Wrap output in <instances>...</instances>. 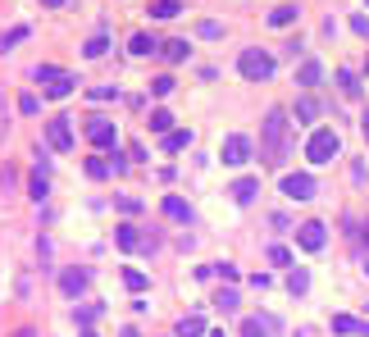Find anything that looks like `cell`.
Segmentation results:
<instances>
[{"instance_id": "cell-1", "label": "cell", "mask_w": 369, "mask_h": 337, "mask_svg": "<svg viewBox=\"0 0 369 337\" xmlns=\"http://www.w3.org/2000/svg\"><path fill=\"white\" fill-rule=\"evenodd\" d=\"M287 155H292V123H287L283 110H269L265 123H260V160L278 169Z\"/></svg>"}, {"instance_id": "cell-2", "label": "cell", "mask_w": 369, "mask_h": 337, "mask_svg": "<svg viewBox=\"0 0 369 337\" xmlns=\"http://www.w3.org/2000/svg\"><path fill=\"white\" fill-rule=\"evenodd\" d=\"M32 78L42 82V96H51V101H64V96H73V87H77L73 73L69 69H55V64H37Z\"/></svg>"}, {"instance_id": "cell-3", "label": "cell", "mask_w": 369, "mask_h": 337, "mask_svg": "<svg viewBox=\"0 0 369 337\" xmlns=\"http://www.w3.org/2000/svg\"><path fill=\"white\" fill-rule=\"evenodd\" d=\"M237 73L246 82H269V78H274V55L260 51V46H246V51L237 55Z\"/></svg>"}, {"instance_id": "cell-4", "label": "cell", "mask_w": 369, "mask_h": 337, "mask_svg": "<svg viewBox=\"0 0 369 337\" xmlns=\"http://www.w3.org/2000/svg\"><path fill=\"white\" fill-rule=\"evenodd\" d=\"M337 151H342V141H337L333 128H315V132H310V141H306V160H310V165H328Z\"/></svg>"}, {"instance_id": "cell-5", "label": "cell", "mask_w": 369, "mask_h": 337, "mask_svg": "<svg viewBox=\"0 0 369 337\" xmlns=\"http://www.w3.org/2000/svg\"><path fill=\"white\" fill-rule=\"evenodd\" d=\"M82 132H87V141H92V146H101V151H114V141H119V128H114L110 119H101V114H92Z\"/></svg>"}, {"instance_id": "cell-6", "label": "cell", "mask_w": 369, "mask_h": 337, "mask_svg": "<svg viewBox=\"0 0 369 337\" xmlns=\"http://www.w3.org/2000/svg\"><path fill=\"white\" fill-rule=\"evenodd\" d=\"M251 137L246 132H228V137H223V146H219V155H223V165H246L251 160Z\"/></svg>"}, {"instance_id": "cell-7", "label": "cell", "mask_w": 369, "mask_h": 337, "mask_svg": "<svg viewBox=\"0 0 369 337\" xmlns=\"http://www.w3.org/2000/svg\"><path fill=\"white\" fill-rule=\"evenodd\" d=\"M292 233H296L301 251H310V255H315V251H324V242H328V228L319 224V219H306V224H296Z\"/></svg>"}, {"instance_id": "cell-8", "label": "cell", "mask_w": 369, "mask_h": 337, "mask_svg": "<svg viewBox=\"0 0 369 337\" xmlns=\"http://www.w3.org/2000/svg\"><path fill=\"white\" fill-rule=\"evenodd\" d=\"M46 146H51V151H73V123H69V114H55V119L46 123Z\"/></svg>"}, {"instance_id": "cell-9", "label": "cell", "mask_w": 369, "mask_h": 337, "mask_svg": "<svg viewBox=\"0 0 369 337\" xmlns=\"http://www.w3.org/2000/svg\"><path fill=\"white\" fill-rule=\"evenodd\" d=\"M315 178H310V173H287L283 178V196L287 201H315Z\"/></svg>"}, {"instance_id": "cell-10", "label": "cell", "mask_w": 369, "mask_h": 337, "mask_svg": "<svg viewBox=\"0 0 369 337\" xmlns=\"http://www.w3.org/2000/svg\"><path fill=\"white\" fill-rule=\"evenodd\" d=\"M328 329L342 333V337H369V324L356 319V314H333V319H328Z\"/></svg>"}, {"instance_id": "cell-11", "label": "cell", "mask_w": 369, "mask_h": 337, "mask_svg": "<svg viewBox=\"0 0 369 337\" xmlns=\"http://www.w3.org/2000/svg\"><path fill=\"white\" fill-rule=\"evenodd\" d=\"M269 333H278L274 314H251V319H242V337H269Z\"/></svg>"}, {"instance_id": "cell-12", "label": "cell", "mask_w": 369, "mask_h": 337, "mask_svg": "<svg viewBox=\"0 0 369 337\" xmlns=\"http://www.w3.org/2000/svg\"><path fill=\"white\" fill-rule=\"evenodd\" d=\"M87 283H92V274H87V269H64V274H60V292H64V296H77Z\"/></svg>"}, {"instance_id": "cell-13", "label": "cell", "mask_w": 369, "mask_h": 337, "mask_svg": "<svg viewBox=\"0 0 369 337\" xmlns=\"http://www.w3.org/2000/svg\"><path fill=\"white\" fill-rule=\"evenodd\" d=\"M164 219H173V224H192V205L182 196H164Z\"/></svg>"}, {"instance_id": "cell-14", "label": "cell", "mask_w": 369, "mask_h": 337, "mask_svg": "<svg viewBox=\"0 0 369 337\" xmlns=\"http://www.w3.org/2000/svg\"><path fill=\"white\" fill-rule=\"evenodd\" d=\"M296 82L306 87V91H315V87L324 82V64H319V60H306V64L296 69Z\"/></svg>"}, {"instance_id": "cell-15", "label": "cell", "mask_w": 369, "mask_h": 337, "mask_svg": "<svg viewBox=\"0 0 369 337\" xmlns=\"http://www.w3.org/2000/svg\"><path fill=\"white\" fill-rule=\"evenodd\" d=\"M228 191H232V201H237V205H251V201H256V191H260V178H237Z\"/></svg>"}, {"instance_id": "cell-16", "label": "cell", "mask_w": 369, "mask_h": 337, "mask_svg": "<svg viewBox=\"0 0 369 337\" xmlns=\"http://www.w3.org/2000/svg\"><path fill=\"white\" fill-rule=\"evenodd\" d=\"M337 87H342L346 101H361V73L356 69H337Z\"/></svg>"}, {"instance_id": "cell-17", "label": "cell", "mask_w": 369, "mask_h": 337, "mask_svg": "<svg viewBox=\"0 0 369 337\" xmlns=\"http://www.w3.org/2000/svg\"><path fill=\"white\" fill-rule=\"evenodd\" d=\"M160 55H164L169 64H182V60L192 55V46L182 42V37H173V42H160Z\"/></svg>"}, {"instance_id": "cell-18", "label": "cell", "mask_w": 369, "mask_h": 337, "mask_svg": "<svg viewBox=\"0 0 369 337\" xmlns=\"http://www.w3.org/2000/svg\"><path fill=\"white\" fill-rule=\"evenodd\" d=\"M206 333H210V329H206V319H201V314H187V319L173 329V337H206Z\"/></svg>"}, {"instance_id": "cell-19", "label": "cell", "mask_w": 369, "mask_h": 337, "mask_svg": "<svg viewBox=\"0 0 369 337\" xmlns=\"http://www.w3.org/2000/svg\"><path fill=\"white\" fill-rule=\"evenodd\" d=\"M27 32H32V27H27V23H14V27H9V32H0V55H5V51H14L18 42H27Z\"/></svg>"}, {"instance_id": "cell-20", "label": "cell", "mask_w": 369, "mask_h": 337, "mask_svg": "<svg viewBox=\"0 0 369 337\" xmlns=\"http://www.w3.org/2000/svg\"><path fill=\"white\" fill-rule=\"evenodd\" d=\"M192 146V128H173V132H164V151H187Z\"/></svg>"}, {"instance_id": "cell-21", "label": "cell", "mask_w": 369, "mask_h": 337, "mask_svg": "<svg viewBox=\"0 0 369 337\" xmlns=\"http://www.w3.org/2000/svg\"><path fill=\"white\" fill-rule=\"evenodd\" d=\"M114 242H119V246H123V251H137V246H142V242H146V237H142V233H137V228H132V224H123V228H119V233H114Z\"/></svg>"}, {"instance_id": "cell-22", "label": "cell", "mask_w": 369, "mask_h": 337, "mask_svg": "<svg viewBox=\"0 0 369 337\" xmlns=\"http://www.w3.org/2000/svg\"><path fill=\"white\" fill-rule=\"evenodd\" d=\"M296 14H301L296 5H278V9H269V27H287V23H296Z\"/></svg>"}, {"instance_id": "cell-23", "label": "cell", "mask_w": 369, "mask_h": 337, "mask_svg": "<svg viewBox=\"0 0 369 337\" xmlns=\"http://www.w3.org/2000/svg\"><path fill=\"white\" fill-rule=\"evenodd\" d=\"M128 51H132V55H155V51H160V42H155V37H146V32H137V37L128 42Z\"/></svg>"}, {"instance_id": "cell-24", "label": "cell", "mask_w": 369, "mask_h": 337, "mask_svg": "<svg viewBox=\"0 0 369 337\" xmlns=\"http://www.w3.org/2000/svg\"><path fill=\"white\" fill-rule=\"evenodd\" d=\"M151 132H160V137H164V132H173V114L169 110H151Z\"/></svg>"}, {"instance_id": "cell-25", "label": "cell", "mask_w": 369, "mask_h": 337, "mask_svg": "<svg viewBox=\"0 0 369 337\" xmlns=\"http://www.w3.org/2000/svg\"><path fill=\"white\" fill-rule=\"evenodd\" d=\"M46 191H51V182H46V173L37 169L32 178H27V196H32V201H46Z\"/></svg>"}, {"instance_id": "cell-26", "label": "cell", "mask_w": 369, "mask_h": 337, "mask_svg": "<svg viewBox=\"0 0 369 337\" xmlns=\"http://www.w3.org/2000/svg\"><path fill=\"white\" fill-rule=\"evenodd\" d=\"M196 37H201V42H219V37H223V23H215V18H201V23H196Z\"/></svg>"}, {"instance_id": "cell-27", "label": "cell", "mask_w": 369, "mask_h": 337, "mask_svg": "<svg viewBox=\"0 0 369 337\" xmlns=\"http://www.w3.org/2000/svg\"><path fill=\"white\" fill-rule=\"evenodd\" d=\"M306 287H310V274H306V269H292V274H287V292L306 296Z\"/></svg>"}, {"instance_id": "cell-28", "label": "cell", "mask_w": 369, "mask_h": 337, "mask_svg": "<svg viewBox=\"0 0 369 337\" xmlns=\"http://www.w3.org/2000/svg\"><path fill=\"white\" fill-rule=\"evenodd\" d=\"M178 0H151V18H173V14H178Z\"/></svg>"}, {"instance_id": "cell-29", "label": "cell", "mask_w": 369, "mask_h": 337, "mask_svg": "<svg viewBox=\"0 0 369 337\" xmlns=\"http://www.w3.org/2000/svg\"><path fill=\"white\" fill-rule=\"evenodd\" d=\"M123 287L128 292H146V274L142 269H123Z\"/></svg>"}, {"instance_id": "cell-30", "label": "cell", "mask_w": 369, "mask_h": 337, "mask_svg": "<svg viewBox=\"0 0 369 337\" xmlns=\"http://www.w3.org/2000/svg\"><path fill=\"white\" fill-rule=\"evenodd\" d=\"M105 46H110V42H105V32H96L92 42L82 46V55H87V60H101V55H105Z\"/></svg>"}, {"instance_id": "cell-31", "label": "cell", "mask_w": 369, "mask_h": 337, "mask_svg": "<svg viewBox=\"0 0 369 337\" xmlns=\"http://www.w3.org/2000/svg\"><path fill=\"white\" fill-rule=\"evenodd\" d=\"M315 114H319V105L310 101V96H301V101H296V123H310Z\"/></svg>"}, {"instance_id": "cell-32", "label": "cell", "mask_w": 369, "mask_h": 337, "mask_svg": "<svg viewBox=\"0 0 369 337\" xmlns=\"http://www.w3.org/2000/svg\"><path fill=\"white\" fill-rule=\"evenodd\" d=\"M237 301H242V296L232 292V287H223V292L215 296V305H219V310H237Z\"/></svg>"}, {"instance_id": "cell-33", "label": "cell", "mask_w": 369, "mask_h": 337, "mask_svg": "<svg viewBox=\"0 0 369 337\" xmlns=\"http://www.w3.org/2000/svg\"><path fill=\"white\" fill-rule=\"evenodd\" d=\"M265 255H269V265H292V251H287V246H278V242L269 246Z\"/></svg>"}, {"instance_id": "cell-34", "label": "cell", "mask_w": 369, "mask_h": 337, "mask_svg": "<svg viewBox=\"0 0 369 337\" xmlns=\"http://www.w3.org/2000/svg\"><path fill=\"white\" fill-rule=\"evenodd\" d=\"M5 137H9V101L0 91V146H5Z\"/></svg>"}, {"instance_id": "cell-35", "label": "cell", "mask_w": 369, "mask_h": 337, "mask_svg": "<svg viewBox=\"0 0 369 337\" xmlns=\"http://www.w3.org/2000/svg\"><path fill=\"white\" fill-rule=\"evenodd\" d=\"M151 91H155V96H169V91H173V78H169V73H160V78H151Z\"/></svg>"}, {"instance_id": "cell-36", "label": "cell", "mask_w": 369, "mask_h": 337, "mask_svg": "<svg viewBox=\"0 0 369 337\" xmlns=\"http://www.w3.org/2000/svg\"><path fill=\"white\" fill-rule=\"evenodd\" d=\"M37 110H42V101H37L32 91H27V96H18V114H37Z\"/></svg>"}, {"instance_id": "cell-37", "label": "cell", "mask_w": 369, "mask_h": 337, "mask_svg": "<svg viewBox=\"0 0 369 337\" xmlns=\"http://www.w3.org/2000/svg\"><path fill=\"white\" fill-rule=\"evenodd\" d=\"M210 269H215L219 278H228V283H232V278H237V265H232V260H219V265H210Z\"/></svg>"}, {"instance_id": "cell-38", "label": "cell", "mask_w": 369, "mask_h": 337, "mask_svg": "<svg viewBox=\"0 0 369 337\" xmlns=\"http://www.w3.org/2000/svg\"><path fill=\"white\" fill-rule=\"evenodd\" d=\"M14 182H18V169H14V165H5V169H0V187L9 191V187H14Z\"/></svg>"}, {"instance_id": "cell-39", "label": "cell", "mask_w": 369, "mask_h": 337, "mask_svg": "<svg viewBox=\"0 0 369 337\" xmlns=\"http://www.w3.org/2000/svg\"><path fill=\"white\" fill-rule=\"evenodd\" d=\"M87 173H92V178H105L110 165H105V160H87Z\"/></svg>"}, {"instance_id": "cell-40", "label": "cell", "mask_w": 369, "mask_h": 337, "mask_svg": "<svg viewBox=\"0 0 369 337\" xmlns=\"http://www.w3.org/2000/svg\"><path fill=\"white\" fill-rule=\"evenodd\" d=\"M114 96H119L114 87H96V91H92V101H114Z\"/></svg>"}, {"instance_id": "cell-41", "label": "cell", "mask_w": 369, "mask_h": 337, "mask_svg": "<svg viewBox=\"0 0 369 337\" xmlns=\"http://www.w3.org/2000/svg\"><path fill=\"white\" fill-rule=\"evenodd\" d=\"M351 27H356L361 37H369V18H365V14H356V18H351Z\"/></svg>"}, {"instance_id": "cell-42", "label": "cell", "mask_w": 369, "mask_h": 337, "mask_svg": "<svg viewBox=\"0 0 369 337\" xmlns=\"http://www.w3.org/2000/svg\"><path fill=\"white\" fill-rule=\"evenodd\" d=\"M42 5H46V9H64V0H42Z\"/></svg>"}, {"instance_id": "cell-43", "label": "cell", "mask_w": 369, "mask_h": 337, "mask_svg": "<svg viewBox=\"0 0 369 337\" xmlns=\"http://www.w3.org/2000/svg\"><path fill=\"white\" fill-rule=\"evenodd\" d=\"M361 132H365V141H369V114H365V119H361Z\"/></svg>"}, {"instance_id": "cell-44", "label": "cell", "mask_w": 369, "mask_h": 337, "mask_svg": "<svg viewBox=\"0 0 369 337\" xmlns=\"http://www.w3.org/2000/svg\"><path fill=\"white\" fill-rule=\"evenodd\" d=\"M14 337H37V333H32V329H18V333H14Z\"/></svg>"}, {"instance_id": "cell-45", "label": "cell", "mask_w": 369, "mask_h": 337, "mask_svg": "<svg viewBox=\"0 0 369 337\" xmlns=\"http://www.w3.org/2000/svg\"><path fill=\"white\" fill-rule=\"evenodd\" d=\"M119 337H137V333H132V329H123V333H119Z\"/></svg>"}, {"instance_id": "cell-46", "label": "cell", "mask_w": 369, "mask_h": 337, "mask_svg": "<svg viewBox=\"0 0 369 337\" xmlns=\"http://www.w3.org/2000/svg\"><path fill=\"white\" fill-rule=\"evenodd\" d=\"M206 337H228V333H223V329H219V333H206Z\"/></svg>"}, {"instance_id": "cell-47", "label": "cell", "mask_w": 369, "mask_h": 337, "mask_svg": "<svg viewBox=\"0 0 369 337\" xmlns=\"http://www.w3.org/2000/svg\"><path fill=\"white\" fill-rule=\"evenodd\" d=\"M82 337H96V333H92V329H82Z\"/></svg>"}, {"instance_id": "cell-48", "label": "cell", "mask_w": 369, "mask_h": 337, "mask_svg": "<svg viewBox=\"0 0 369 337\" xmlns=\"http://www.w3.org/2000/svg\"><path fill=\"white\" fill-rule=\"evenodd\" d=\"M365 274H369V265H365Z\"/></svg>"}]
</instances>
